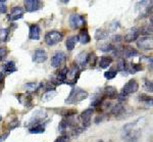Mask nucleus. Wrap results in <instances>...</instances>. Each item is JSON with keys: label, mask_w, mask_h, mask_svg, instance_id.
<instances>
[{"label": "nucleus", "mask_w": 153, "mask_h": 142, "mask_svg": "<svg viewBox=\"0 0 153 142\" xmlns=\"http://www.w3.org/2000/svg\"><path fill=\"white\" fill-rule=\"evenodd\" d=\"M138 123H139V120L134 122V123H129L124 126L122 136L125 142H137L140 139L141 130H140V128H136Z\"/></svg>", "instance_id": "obj_1"}, {"label": "nucleus", "mask_w": 153, "mask_h": 142, "mask_svg": "<svg viewBox=\"0 0 153 142\" xmlns=\"http://www.w3.org/2000/svg\"><path fill=\"white\" fill-rule=\"evenodd\" d=\"M89 94L87 91L83 90V89L79 88V87H73L70 93V96L65 99L66 104H76L81 101L85 100L86 98H88Z\"/></svg>", "instance_id": "obj_2"}, {"label": "nucleus", "mask_w": 153, "mask_h": 142, "mask_svg": "<svg viewBox=\"0 0 153 142\" xmlns=\"http://www.w3.org/2000/svg\"><path fill=\"white\" fill-rule=\"evenodd\" d=\"M63 38V33L59 31H51L45 35V43L48 46H53L59 43Z\"/></svg>", "instance_id": "obj_3"}, {"label": "nucleus", "mask_w": 153, "mask_h": 142, "mask_svg": "<svg viewBox=\"0 0 153 142\" xmlns=\"http://www.w3.org/2000/svg\"><path fill=\"white\" fill-rule=\"evenodd\" d=\"M47 118V113H45L44 111H36L35 113L32 114V117L30 118L28 123H26V127H30L36 125V124H41L43 123V121Z\"/></svg>", "instance_id": "obj_4"}, {"label": "nucleus", "mask_w": 153, "mask_h": 142, "mask_svg": "<svg viewBox=\"0 0 153 142\" xmlns=\"http://www.w3.org/2000/svg\"><path fill=\"white\" fill-rule=\"evenodd\" d=\"M68 22H70V26L71 29H80L85 25V17L81 14H71Z\"/></svg>", "instance_id": "obj_5"}, {"label": "nucleus", "mask_w": 153, "mask_h": 142, "mask_svg": "<svg viewBox=\"0 0 153 142\" xmlns=\"http://www.w3.org/2000/svg\"><path fill=\"white\" fill-rule=\"evenodd\" d=\"M24 4H25V8H26L27 12L37 11L44 6L43 2H41L40 0H26V1L24 2Z\"/></svg>", "instance_id": "obj_6"}, {"label": "nucleus", "mask_w": 153, "mask_h": 142, "mask_svg": "<svg viewBox=\"0 0 153 142\" xmlns=\"http://www.w3.org/2000/svg\"><path fill=\"white\" fill-rule=\"evenodd\" d=\"M138 90H139V84L136 80H130L129 82L125 84L124 88H123V91L122 93H124L126 96L130 95V94H133V93H136Z\"/></svg>", "instance_id": "obj_7"}, {"label": "nucleus", "mask_w": 153, "mask_h": 142, "mask_svg": "<svg viewBox=\"0 0 153 142\" xmlns=\"http://www.w3.org/2000/svg\"><path fill=\"white\" fill-rule=\"evenodd\" d=\"M65 61H66V55L65 54V52L57 51L55 52V54L51 58V67L54 69L59 68V67L62 66L65 63Z\"/></svg>", "instance_id": "obj_8"}, {"label": "nucleus", "mask_w": 153, "mask_h": 142, "mask_svg": "<svg viewBox=\"0 0 153 142\" xmlns=\"http://www.w3.org/2000/svg\"><path fill=\"white\" fill-rule=\"evenodd\" d=\"M94 113V108H87L81 114L80 121L83 125V128H87L91 125V121H92V114Z\"/></svg>", "instance_id": "obj_9"}, {"label": "nucleus", "mask_w": 153, "mask_h": 142, "mask_svg": "<svg viewBox=\"0 0 153 142\" xmlns=\"http://www.w3.org/2000/svg\"><path fill=\"white\" fill-rule=\"evenodd\" d=\"M137 45L142 50H152V47H153L152 37L142 36L141 38H138Z\"/></svg>", "instance_id": "obj_10"}, {"label": "nucleus", "mask_w": 153, "mask_h": 142, "mask_svg": "<svg viewBox=\"0 0 153 142\" xmlns=\"http://www.w3.org/2000/svg\"><path fill=\"white\" fill-rule=\"evenodd\" d=\"M140 36V28L134 27V28H131L129 31L127 32V34L125 35L124 39L127 43H132V42L136 41Z\"/></svg>", "instance_id": "obj_11"}, {"label": "nucleus", "mask_w": 153, "mask_h": 142, "mask_svg": "<svg viewBox=\"0 0 153 142\" xmlns=\"http://www.w3.org/2000/svg\"><path fill=\"white\" fill-rule=\"evenodd\" d=\"M16 97L18 98L19 103H21L22 105L26 106V108H31L32 104H33V97H32L31 94H29V93L16 94Z\"/></svg>", "instance_id": "obj_12"}, {"label": "nucleus", "mask_w": 153, "mask_h": 142, "mask_svg": "<svg viewBox=\"0 0 153 142\" xmlns=\"http://www.w3.org/2000/svg\"><path fill=\"white\" fill-rule=\"evenodd\" d=\"M48 58L47 52H46L44 49H37V50L34 51L33 53V57H32V61L36 64H42L44 61H46Z\"/></svg>", "instance_id": "obj_13"}, {"label": "nucleus", "mask_w": 153, "mask_h": 142, "mask_svg": "<svg viewBox=\"0 0 153 142\" xmlns=\"http://www.w3.org/2000/svg\"><path fill=\"white\" fill-rule=\"evenodd\" d=\"M88 61H89V53L87 52H81V53H79V55L76 57L75 59V64L76 66H78L80 69L82 68H85L86 66L88 64Z\"/></svg>", "instance_id": "obj_14"}, {"label": "nucleus", "mask_w": 153, "mask_h": 142, "mask_svg": "<svg viewBox=\"0 0 153 142\" xmlns=\"http://www.w3.org/2000/svg\"><path fill=\"white\" fill-rule=\"evenodd\" d=\"M24 9L19 6H16L11 9L10 13L8 14V19L10 22H14V21H18V19H23L24 16Z\"/></svg>", "instance_id": "obj_15"}, {"label": "nucleus", "mask_w": 153, "mask_h": 142, "mask_svg": "<svg viewBox=\"0 0 153 142\" xmlns=\"http://www.w3.org/2000/svg\"><path fill=\"white\" fill-rule=\"evenodd\" d=\"M41 35V29L37 24L31 25L29 29V39L30 40H39Z\"/></svg>", "instance_id": "obj_16"}, {"label": "nucleus", "mask_w": 153, "mask_h": 142, "mask_svg": "<svg viewBox=\"0 0 153 142\" xmlns=\"http://www.w3.org/2000/svg\"><path fill=\"white\" fill-rule=\"evenodd\" d=\"M122 54L124 55L125 58H132V57H135V56L139 55V51H138L136 48H134V47H132L130 45H127V46L123 47Z\"/></svg>", "instance_id": "obj_17"}, {"label": "nucleus", "mask_w": 153, "mask_h": 142, "mask_svg": "<svg viewBox=\"0 0 153 142\" xmlns=\"http://www.w3.org/2000/svg\"><path fill=\"white\" fill-rule=\"evenodd\" d=\"M18 71V68L16 66V63L14 61H6L5 64L2 66V74L3 75H10L13 74Z\"/></svg>", "instance_id": "obj_18"}, {"label": "nucleus", "mask_w": 153, "mask_h": 142, "mask_svg": "<svg viewBox=\"0 0 153 142\" xmlns=\"http://www.w3.org/2000/svg\"><path fill=\"white\" fill-rule=\"evenodd\" d=\"M102 94L104 97H107L109 99H114L117 97V90L113 86H106L102 90Z\"/></svg>", "instance_id": "obj_19"}, {"label": "nucleus", "mask_w": 153, "mask_h": 142, "mask_svg": "<svg viewBox=\"0 0 153 142\" xmlns=\"http://www.w3.org/2000/svg\"><path fill=\"white\" fill-rule=\"evenodd\" d=\"M125 111H126L125 105H124V104H122L120 102L114 104V105H113L112 108H111V109H110V113H111L114 117L123 116V114H125Z\"/></svg>", "instance_id": "obj_20"}, {"label": "nucleus", "mask_w": 153, "mask_h": 142, "mask_svg": "<svg viewBox=\"0 0 153 142\" xmlns=\"http://www.w3.org/2000/svg\"><path fill=\"white\" fill-rule=\"evenodd\" d=\"M98 66L100 67L101 69H107L110 64H112V57L107 55V56H101L99 61H98Z\"/></svg>", "instance_id": "obj_21"}, {"label": "nucleus", "mask_w": 153, "mask_h": 142, "mask_svg": "<svg viewBox=\"0 0 153 142\" xmlns=\"http://www.w3.org/2000/svg\"><path fill=\"white\" fill-rule=\"evenodd\" d=\"M29 132L31 134H42L45 132V124H36L29 128Z\"/></svg>", "instance_id": "obj_22"}, {"label": "nucleus", "mask_w": 153, "mask_h": 142, "mask_svg": "<svg viewBox=\"0 0 153 142\" xmlns=\"http://www.w3.org/2000/svg\"><path fill=\"white\" fill-rule=\"evenodd\" d=\"M78 38H79V41H80L82 44H84V45H85V44H88L89 42L91 41V37L88 33L87 29H83L82 31H81L80 35L78 36Z\"/></svg>", "instance_id": "obj_23"}, {"label": "nucleus", "mask_w": 153, "mask_h": 142, "mask_svg": "<svg viewBox=\"0 0 153 142\" xmlns=\"http://www.w3.org/2000/svg\"><path fill=\"white\" fill-rule=\"evenodd\" d=\"M143 69L142 64H134L131 63L129 64H127V74H136L137 72L141 71Z\"/></svg>", "instance_id": "obj_24"}, {"label": "nucleus", "mask_w": 153, "mask_h": 142, "mask_svg": "<svg viewBox=\"0 0 153 142\" xmlns=\"http://www.w3.org/2000/svg\"><path fill=\"white\" fill-rule=\"evenodd\" d=\"M105 97L103 96V94H95L93 97L92 101H91V105L93 108H100V105L102 104V102L104 101Z\"/></svg>", "instance_id": "obj_25"}, {"label": "nucleus", "mask_w": 153, "mask_h": 142, "mask_svg": "<svg viewBox=\"0 0 153 142\" xmlns=\"http://www.w3.org/2000/svg\"><path fill=\"white\" fill-rule=\"evenodd\" d=\"M79 41V38L78 36H71L68 37V40H66L65 42V46H66V49H68V51H71L74 50V48H75L76 42Z\"/></svg>", "instance_id": "obj_26"}, {"label": "nucleus", "mask_w": 153, "mask_h": 142, "mask_svg": "<svg viewBox=\"0 0 153 142\" xmlns=\"http://www.w3.org/2000/svg\"><path fill=\"white\" fill-rule=\"evenodd\" d=\"M109 37V32L105 31V30L102 29H98L96 30L95 35H94V38L97 40V41H100V40H105Z\"/></svg>", "instance_id": "obj_27"}, {"label": "nucleus", "mask_w": 153, "mask_h": 142, "mask_svg": "<svg viewBox=\"0 0 153 142\" xmlns=\"http://www.w3.org/2000/svg\"><path fill=\"white\" fill-rule=\"evenodd\" d=\"M38 85H39V84H37L36 82H32V83L25 84L24 88L26 89L27 93L32 94L33 92H37V90H38Z\"/></svg>", "instance_id": "obj_28"}, {"label": "nucleus", "mask_w": 153, "mask_h": 142, "mask_svg": "<svg viewBox=\"0 0 153 142\" xmlns=\"http://www.w3.org/2000/svg\"><path fill=\"white\" fill-rule=\"evenodd\" d=\"M117 75V68H114V67H111L109 70H108L107 72H105L104 73V77L107 80H111L113 78H115Z\"/></svg>", "instance_id": "obj_29"}, {"label": "nucleus", "mask_w": 153, "mask_h": 142, "mask_svg": "<svg viewBox=\"0 0 153 142\" xmlns=\"http://www.w3.org/2000/svg\"><path fill=\"white\" fill-rule=\"evenodd\" d=\"M127 63H126V59L122 58L117 61V72H122L123 75H125V72H127Z\"/></svg>", "instance_id": "obj_30"}, {"label": "nucleus", "mask_w": 153, "mask_h": 142, "mask_svg": "<svg viewBox=\"0 0 153 142\" xmlns=\"http://www.w3.org/2000/svg\"><path fill=\"white\" fill-rule=\"evenodd\" d=\"M141 102L146 103L148 106H152V97L149 95H146V94H140L139 97H138Z\"/></svg>", "instance_id": "obj_31"}, {"label": "nucleus", "mask_w": 153, "mask_h": 142, "mask_svg": "<svg viewBox=\"0 0 153 142\" xmlns=\"http://www.w3.org/2000/svg\"><path fill=\"white\" fill-rule=\"evenodd\" d=\"M98 49L102 52H110L114 49V46H113L111 43H104V44H101V45L98 46Z\"/></svg>", "instance_id": "obj_32"}, {"label": "nucleus", "mask_w": 153, "mask_h": 142, "mask_svg": "<svg viewBox=\"0 0 153 142\" xmlns=\"http://www.w3.org/2000/svg\"><path fill=\"white\" fill-rule=\"evenodd\" d=\"M9 31L8 29H1L0 30V43H4L8 40Z\"/></svg>", "instance_id": "obj_33"}, {"label": "nucleus", "mask_w": 153, "mask_h": 142, "mask_svg": "<svg viewBox=\"0 0 153 142\" xmlns=\"http://www.w3.org/2000/svg\"><path fill=\"white\" fill-rule=\"evenodd\" d=\"M56 95V92L55 91H48V92H45L43 94V97H42V100L43 101H50L52 100L54 98V96Z\"/></svg>", "instance_id": "obj_34"}, {"label": "nucleus", "mask_w": 153, "mask_h": 142, "mask_svg": "<svg viewBox=\"0 0 153 142\" xmlns=\"http://www.w3.org/2000/svg\"><path fill=\"white\" fill-rule=\"evenodd\" d=\"M88 64H90L92 68H94L95 64H97V56L95 53H89V61Z\"/></svg>", "instance_id": "obj_35"}, {"label": "nucleus", "mask_w": 153, "mask_h": 142, "mask_svg": "<svg viewBox=\"0 0 153 142\" xmlns=\"http://www.w3.org/2000/svg\"><path fill=\"white\" fill-rule=\"evenodd\" d=\"M144 88L146 89L148 92L152 93L153 91V84H152V81H149V80L145 79L144 80Z\"/></svg>", "instance_id": "obj_36"}, {"label": "nucleus", "mask_w": 153, "mask_h": 142, "mask_svg": "<svg viewBox=\"0 0 153 142\" xmlns=\"http://www.w3.org/2000/svg\"><path fill=\"white\" fill-rule=\"evenodd\" d=\"M7 53H8V51L5 47H0V63L7 56Z\"/></svg>", "instance_id": "obj_37"}, {"label": "nucleus", "mask_w": 153, "mask_h": 142, "mask_svg": "<svg viewBox=\"0 0 153 142\" xmlns=\"http://www.w3.org/2000/svg\"><path fill=\"white\" fill-rule=\"evenodd\" d=\"M6 11H7L6 1L0 0V13H6Z\"/></svg>", "instance_id": "obj_38"}, {"label": "nucleus", "mask_w": 153, "mask_h": 142, "mask_svg": "<svg viewBox=\"0 0 153 142\" xmlns=\"http://www.w3.org/2000/svg\"><path fill=\"white\" fill-rule=\"evenodd\" d=\"M18 126H19V122L18 120H16V121H13V122H10L8 125V130H13V129H16Z\"/></svg>", "instance_id": "obj_39"}, {"label": "nucleus", "mask_w": 153, "mask_h": 142, "mask_svg": "<svg viewBox=\"0 0 153 142\" xmlns=\"http://www.w3.org/2000/svg\"><path fill=\"white\" fill-rule=\"evenodd\" d=\"M68 141H70V137L68 135H62V136L58 137L54 142H68Z\"/></svg>", "instance_id": "obj_40"}, {"label": "nucleus", "mask_w": 153, "mask_h": 142, "mask_svg": "<svg viewBox=\"0 0 153 142\" xmlns=\"http://www.w3.org/2000/svg\"><path fill=\"white\" fill-rule=\"evenodd\" d=\"M123 41V36H120V35H114V36H112V42L113 43H120V42Z\"/></svg>", "instance_id": "obj_41"}, {"label": "nucleus", "mask_w": 153, "mask_h": 142, "mask_svg": "<svg viewBox=\"0 0 153 142\" xmlns=\"http://www.w3.org/2000/svg\"><path fill=\"white\" fill-rule=\"evenodd\" d=\"M104 118H105V116H103V114H101V116H100V114H99L98 117H96L95 123H96V124H99L100 122H102V120L104 119Z\"/></svg>", "instance_id": "obj_42"}, {"label": "nucleus", "mask_w": 153, "mask_h": 142, "mask_svg": "<svg viewBox=\"0 0 153 142\" xmlns=\"http://www.w3.org/2000/svg\"><path fill=\"white\" fill-rule=\"evenodd\" d=\"M8 135H9L8 132H7V133H5V134H3V135H0V142L5 141V140H6V138L8 137Z\"/></svg>", "instance_id": "obj_43"}, {"label": "nucleus", "mask_w": 153, "mask_h": 142, "mask_svg": "<svg viewBox=\"0 0 153 142\" xmlns=\"http://www.w3.org/2000/svg\"><path fill=\"white\" fill-rule=\"evenodd\" d=\"M3 77H4V75L2 74V72H0V83L3 81Z\"/></svg>", "instance_id": "obj_44"}, {"label": "nucleus", "mask_w": 153, "mask_h": 142, "mask_svg": "<svg viewBox=\"0 0 153 142\" xmlns=\"http://www.w3.org/2000/svg\"><path fill=\"white\" fill-rule=\"evenodd\" d=\"M0 121H2V117L1 116H0Z\"/></svg>", "instance_id": "obj_45"}, {"label": "nucleus", "mask_w": 153, "mask_h": 142, "mask_svg": "<svg viewBox=\"0 0 153 142\" xmlns=\"http://www.w3.org/2000/svg\"><path fill=\"white\" fill-rule=\"evenodd\" d=\"M99 142H103V141H99Z\"/></svg>", "instance_id": "obj_46"}]
</instances>
